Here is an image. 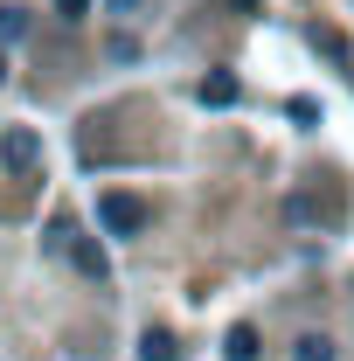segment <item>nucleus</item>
<instances>
[{
	"instance_id": "f03ea898",
	"label": "nucleus",
	"mask_w": 354,
	"mask_h": 361,
	"mask_svg": "<svg viewBox=\"0 0 354 361\" xmlns=\"http://www.w3.org/2000/svg\"><path fill=\"white\" fill-rule=\"evenodd\" d=\"M0 160H7L14 174H28V167H42V139L28 133V126H7V133H0Z\"/></svg>"
},
{
	"instance_id": "20e7f679",
	"label": "nucleus",
	"mask_w": 354,
	"mask_h": 361,
	"mask_svg": "<svg viewBox=\"0 0 354 361\" xmlns=\"http://www.w3.org/2000/svg\"><path fill=\"white\" fill-rule=\"evenodd\" d=\"M222 355H229V361H257V355H264V348H257V326H229Z\"/></svg>"
},
{
	"instance_id": "f8f14e48",
	"label": "nucleus",
	"mask_w": 354,
	"mask_h": 361,
	"mask_svg": "<svg viewBox=\"0 0 354 361\" xmlns=\"http://www.w3.org/2000/svg\"><path fill=\"white\" fill-rule=\"evenodd\" d=\"M229 7H236V14H257V0H229Z\"/></svg>"
},
{
	"instance_id": "9d476101",
	"label": "nucleus",
	"mask_w": 354,
	"mask_h": 361,
	"mask_svg": "<svg viewBox=\"0 0 354 361\" xmlns=\"http://www.w3.org/2000/svg\"><path fill=\"white\" fill-rule=\"evenodd\" d=\"M84 7H90V0H56V14H63V21H84Z\"/></svg>"
},
{
	"instance_id": "6e6552de",
	"label": "nucleus",
	"mask_w": 354,
	"mask_h": 361,
	"mask_svg": "<svg viewBox=\"0 0 354 361\" xmlns=\"http://www.w3.org/2000/svg\"><path fill=\"white\" fill-rule=\"evenodd\" d=\"M28 35V14L21 7H0V42H21Z\"/></svg>"
},
{
	"instance_id": "9b49d317",
	"label": "nucleus",
	"mask_w": 354,
	"mask_h": 361,
	"mask_svg": "<svg viewBox=\"0 0 354 361\" xmlns=\"http://www.w3.org/2000/svg\"><path fill=\"white\" fill-rule=\"evenodd\" d=\"M104 7H111V14H133V7H139V0H104Z\"/></svg>"
},
{
	"instance_id": "f257e3e1",
	"label": "nucleus",
	"mask_w": 354,
	"mask_h": 361,
	"mask_svg": "<svg viewBox=\"0 0 354 361\" xmlns=\"http://www.w3.org/2000/svg\"><path fill=\"white\" fill-rule=\"evenodd\" d=\"M97 223L111 229V236H139L153 216H146V202H139V195H118V188H104V195H97Z\"/></svg>"
},
{
	"instance_id": "ddd939ff",
	"label": "nucleus",
	"mask_w": 354,
	"mask_h": 361,
	"mask_svg": "<svg viewBox=\"0 0 354 361\" xmlns=\"http://www.w3.org/2000/svg\"><path fill=\"white\" fill-rule=\"evenodd\" d=\"M0 77H7V63H0Z\"/></svg>"
},
{
	"instance_id": "39448f33",
	"label": "nucleus",
	"mask_w": 354,
	"mask_h": 361,
	"mask_svg": "<svg viewBox=\"0 0 354 361\" xmlns=\"http://www.w3.org/2000/svg\"><path fill=\"white\" fill-rule=\"evenodd\" d=\"M139 361H181V348H174V334H139Z\"/></svg>"
},
{
	"instance_id": "423d86ee",
	"label": "nucleus",
	"mask_w": 354,
	"mask_h": 361,
	"mask_svg": "<svg viewBox=\"0 0 354 361\" xmlns=\"http://www.w3.org/2000/svg\"><path fill=\"white\" fill-rule=\"evenodd\" d=\"M202 104H236V77H202Z\"/></svg>"
},
{
	"instance_id": "7ed1b4c3",
	"label": "nucleus",
	"mask_w": 354,
	"mask_h": 361,
	"mask_svg": "<svg viewBox=\"0 0 354 361\" xmlns=\"http://www.w3.org/2000/svg\"><path fill=\"white\" fill-rule=\"evenodd\" d=\"M70 264L84 271V278H104V271H111V264H104V250H97L90 236H77V243H70Z\"/></svg>"
},
{
	"instance_id": "0eeeda50",
	"label": "nucleus",
	"mask_w": 354,
	"mask_h": 361,
	"mask_svg": "<svg viewBox=\"0 0 354 361\" xmlns=\"http://www.w3.org/2000/svg\"><path fill=\"white\" fill-rule=\"evenodd\" d=\"M292 361H334V341H326V334H306V341L292 348Z\"/></svg>"
},
{
	"instance_id": "1a4fd4ad",
	"label": "nucleus",
	"mask_w": 354,
	"mask_h": 361,
	"mask_svg": "<svg viewBox=\"0 0 354 361\" xmlns=\"http://www.w3.org/2000/svg\"><path fill=\"white\" fill-rule=\"evenodd\" d=\"M312 49H326V56H334V63H354V56H348V42H341V35H334V28H312Z\"/></svg>"
}]
</instances>
